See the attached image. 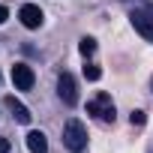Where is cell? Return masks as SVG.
Segmentation results:
<instances>
[{"instance_id": "obj_4", "label": "cell", "mask_w": 153, "mask_h": 153, "mask_svg": "<svg viewBox=\"0 0 153 153\" xmlns=\"http://www.w3.org/2000/svg\"><path fill=\"white\" fill-rule=\"evenodd\" d=\"M57 96L66 102V105H75L78 102V84H75V78L69 72H60V78H57Z\"/></svg>"}, {"instance_id": "obj_12", "label": "cell", "mask_w": 153, "mask_h": 153, "mask_svg": "<svg viewBox=\"0 0 153 153\" xmlns=\"http://www.w3.org/2000/svg\"><path fill=\"white\" fill-rule=\"evenodd\" d=\"M0 153H9V138H0Z\"/></svg>"}, {"instance_id": "obj_13", "label": "cell", "mask_w": 153, "mask_h": 153, "mask_svg": "<svg viewBox=\"0 0 153 153\" xmlns=\"http://www.w3.org/2000/svg\"><path fill=\"white\" fill-rule=\"evenodd\" d=\"M6 18H9V9H6V6H0V24H3Z\"/></svg>"}, {"instance_id": "obj_8", "label": "cell", "mask_w": 153, "mask_h": 153, "mask_svg": "<svg viewBox=\"0 0 153 153\" xmlns=\"http://www.w3.org/2000/svg\"><path fill=\"white\" fill-rule=\"evenodd\" d=\"M6 108L12 111V117H15L18 123H30V111H27V105H21L15 96H6Z\"/></svg>"}, {"instance_id": "obj_11", "label": "cell", "mask_w": 153, "mask_h": 153, "mask_svg": "<svg viewBox=\"0 0 153 153\" xmlns=\"http://www.w3.org/2000/svg\"><path fill=\"white\" fill-rule=\"evenodd\" d=\"M129 123H132V126H144V123H147V114H144V111H132V114H129Z\"/></svg>"}, {"instance_id": "obj_9", "label": "cell", "mask_w": 153, "mask_h": 153, "mask_svg": "<svg viewBox=\"0 0 153 153\" xmlns=\"http://www.w3.org/2000/svg\"><path fill=\"white\" fill-rule=\"evenodd\" d=\"M78 51H81L84 57H87V54H93V51H96V39H93V36H84V39L78 42Z\"/></svg>"}, {"instance_id": "obj_2", "label": "cell", "mask_w": 153, "mask_h": 153, "mask_svg": "<svg viewBox=\"0 0 153 153\" xmlns=\"http://www.w3.org/2000/svg\"><path fill=\"white\" fill-rule=\"evenodd\" d=\"M87 114H96L99 120L114 123V102H111V96L108 93H99L93 102H87Z\"/></svg>"}, {"instance_id": "obj_5", "label": "cell", "mask_w": 153, "mask_h": 153, "mask_svg": "<svg viewBox=\"0 0 153 153\" xmlns=\"http://www.w3.org/2000/svg\"><path fill=\"white\" fill-rule=\"evenodd\" d=\"M33 81H36V75H33V69H30L27 63H15V66H12V84H15L18 90H30Z\"/></svg>"}, {"instance_id": "obj_10", "label": "cell", "mask_w": 153, "mask_h": 153, "mask_svg": "<svg viewBox=\"0 0 153 153\" xmlns=\"http://www.w3.org/2000/svg\"><path fill=\"white\" fill-rule=\"evenodd\" d=\"M84 78H87V81H99V78H102V69H99L96 63H87V66H84Z\"/></svg>"}, {"instance_id": "obj_1", "label": "cell", "mask_w": 153, "mask_h": 153, "mask_svg": "<svg viewBox=\"0 0 153 153\" xmlns=\"http://www.w3.org/2000/svg\"><path fill=\"white\" fill-rule=\"evenodd\" d=\"M63 144L72 153H84V147H87V129H84L81 120H66V126H63Z\"/></svg>"}, {"instance_id": "obj_7", "label": "cell", "mask_w": 153, "mask_h": 153, "mask_svg": "<svg viewBox=\"0 0 153 153\" xmlns=\"http://www.w3.org/2000/svg\"><path fill=\"white\" fill-rule=\"evenodd\" d=\"M27 150H30V153H48V138H45L39 129L27 132Z\"/></svg>"}, {"instance_id": "obj_3", "label": "cell", "mask_w": 153, "mask_h": 153, "mask_svg": "<svg viewBox=\"0 0 153 153\" xmlns=\"http://www.w3.org/2000/svg\"><path fill=\"white\" fill-rule=\"evenodd\" d=\"M129 21H132V27H135L147 42H153V9H135V12L129 15Z\"/></svg>"}, {"instance_id": "obj_6", "label": "cell", "mask_w": 153, "mask_h": 153, "mask_svg": "<svg viewBox=\"0 0 153 153\" xmlns=\"http://www.w3.org/2000/svg\"><path fill=\"white\" fill-rule=\"evenodd\" d=\"M18 18H21V24H24L27 30H36V27L42 24L45 15H42V9H39L36 3H24V6L18 9Z\"/></svg>"}]
</instances>
